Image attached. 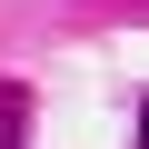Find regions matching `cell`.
Masks as SVG:
<instances>
[{
  "instance_id": "cell-1",
  "label": "cell",
  "mask_w": 149,
  "mask_h": 149,
  "mask_svg": "<svg viewBox=\"0 0 149 149\" xmlns=\"http://www.w3.org/2000/svg\"><path fill=\"white\" fill-rule=\"evenodd\" d=\"M20 139H30V100L0 80V149H20Z\"/></svg>"
},
{
  "instance_id": "cell-2",
  "label": "cell",
  "mask_w": 149,
  "mask_h": 149,
  "mask_svg": "<svg viewBox=\"0 0 149 149\" xmlns=\"http://www.w3.org/2000/svg\"><path fill=\"white\" fill-rule=\"evenodd\" d=\"M129 149H149V109H139V139H129Z\"/></svg>"
}]
</instances>
